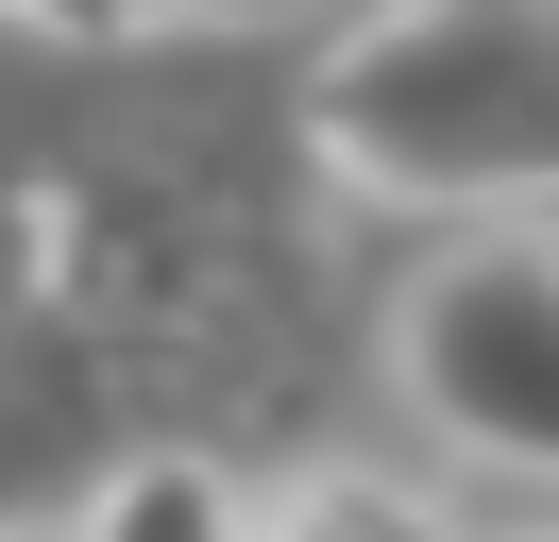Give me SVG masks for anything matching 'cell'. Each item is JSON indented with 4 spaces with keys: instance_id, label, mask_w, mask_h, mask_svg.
Returning a JSON list of instances; mask_svg holds the SVG:
<instances>
[{
    "instance_id": "3",
    "label": "cell",
    "mask_w": 559,
    "mask_h": 542,
    "mask_svg": "<svg viewBox=\"0 0 559 542\" xmlns=\"http://www.w3.org/2000/svg\"><path fill=\"white\" fill-rule=\"evenodd\" d=\"M85 526H103V542H204V526H238V492H221V474L204 458H136V474H119V492H85Z\"/></svg>"
},
{
    "instance_id": "4",
    "label": "cell",
    "mask_w": 559,
    "mask_h": 542,
    "mask_svg": "<svg viewBox=\"0 0 559 542\" xmlns=\"http://www.w3.org/2000/svg\"><path fill=\"white\" fill-rule=\"evenodd\" d=\"M0 17H51V34H119L136 0H0Z\"/></svg>"
},
{
    "instance_id": "2",
    "label": "cell",
    "mask_w": 559,
    "mask_h": 542,
    "mask_svg": "<svg viewBox=\"0 0 559 542\" xmlns=\"http://www.w3.org/2000/svg\"><path fill=\"white\" fill-rule=\"evenodd\" d=\"M407 406L509 474H559V255L475 237L407 288Z\"/></svg>"
},
{
    "instance_id": "1",
    "label": "cell",
    "mask_w": 559,
    "mask_h": 542,
    "mask_svg": "<svg viewBox=\"0 0 559 542\" xmlns=\"http://www.w3.org/2000/svg\"><path fill=\"white\" fill-rule=\"evenodd\" d=\"M306 136L373 203H559V0H390L322 51Z\"/></svg>"
}]
</instances>
